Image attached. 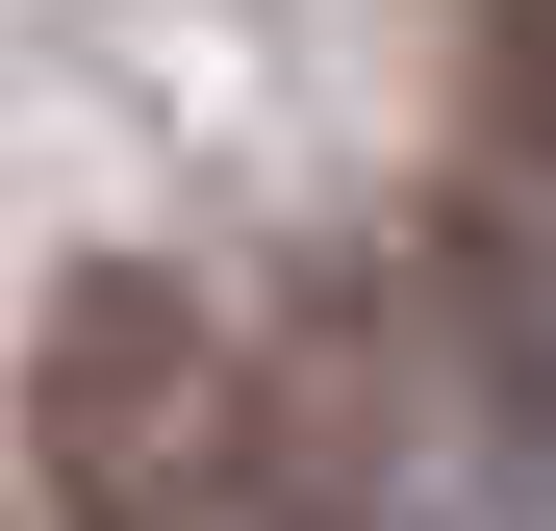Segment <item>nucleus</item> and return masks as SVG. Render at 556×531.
I'll return each mask as SVG.
<instances>
[{"instance_id":"obj_1","label":"nucleus","mask_w":556,"mask_h":531,"mask_svg":"<svg viewBox=\"0 0 556 531\" xmlns=\"http://www.w3.org/2000/svg\"><path fill=\"white\" fill-rule=\"evenodd\" d=\"M228 456H253V354L152 253H102L26 329V506L51 531H228Z\"/></svg>"},{"instance_id":"obj_2","label":"nucleus","mask_w":556,"mask_h":531,"mask_svg":"<svg viewBox=\"0 0 556 531\" xmlns=\"http://www.w3.org/2000/svg\"><path fill=\"white\" fill-rule=\"evenodd\" d=\"M228 531H405L380 481H329V456H278V430H253V456H228Z\"/></svg>"}]
</instances>
